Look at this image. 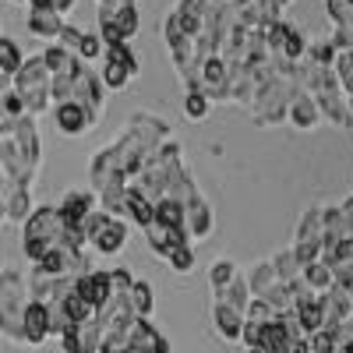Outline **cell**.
<instances>
[{
    "mask_svg": "<svg viewBox=\"0 0 353 353\" xmlns=\"http://www.w3.org/2000/svg\"><path fill=\"white\" fill-rule=\"evenodd\" d=\"M64 244V219L57 209H39L36 216L25 219V254L39 261L50 248Z\"/></svg>",
    "mask_w": 353,
    "mask_h": 353,
    "instance_id": "cell-1",
    "label": "cell"
},
{
    "mask_svg": "<svg viewBox=\"0 0 353 353\" xmlns=\"http://www.w3.org/2000/svg\"><path fill=\"white\" fill-rule=\"evenodd\" d=\"M128 346H131V353H170L166 336L152 325L149 318H134L128 325Z\"/></svg>",
    "mask_w": 353,
    "mask_h": 353,
    "instance_id": "cell-2",
    "label": "cell"
},
{
    "mask_svg": "<svg viewBox=\"0 0 353 353\" xmlns=\"http://www.w3.org/2000/svg\"><path fill=\"white\" fill-rule=\"evenodd\" d=\"M99 339H103V329L92 321H81V325H71L61 332V350L64 353H99Z\"/></svg>",
    "mask_w": 353,
    "mask_h": 353,
    "instance_id": "cell-3",
    "label": "cell"
},
{
    "mask_svg": "<svg viewBox=\"0 0 353 353\" xmlns=\"http://www.w3.org/2000/svg\"><path fill=\"white\" fill-rule=\"evenodd\" d=\"M21 332H25V346H43L50 339V311L39 301H28L21 311Z\"/></svg>",
    "mask_w": 353,
    "mask_h": 353,
    "instance_id": "cell-4",
    "label": "cell"
},
{
    "mask_svg": "<svg viewBox=\"0 0 353 353\" xmlns=\"http://www.w3.org/2000/svg\"><path fill=\"white\" fill-rule=\"evenodd\" d=\"M88 244H92L99 254H117L124 244H128V226L121 223V219H113V216H106L92 233H88Z\"/></svg>",
    "mask_w": 353,
    "mask_h": 353,
    "instance_id": "cell-5",
    "label": "cell"
},
{
    "mask_svg": "<svg viewBox=\"0 0 353 353\" xmlns=\"http://www.w3.org/2000/svg\"><path fill=\"white\" fill-rule=\"evenodd\" d=\"M71 290L78 293V297L85 304H92L96 311L110 301V272H88V276H78L71 283Z\"/></svg>",
    "mask_w": 353,
    "mask_h": 353,
    "instance_id": "cell-6",
    "label": "cell"
},
{
    "mask_svg": "<svg viewBox=\"0 0 353 353\" xmlns=\"http://www.w3.org/2000/svg\"><path fill=\"white\" fill-rule=\"evenodd\" d=\"M184 233H191V237H198V241H205V237L212 233L209 205H205V201L198 198V191L184 198Z\"/></svg>",
    "mask_w": 353,
    "mask_h": 353,
    "instance_id": "cell-7",
    "label": "cell"
},
{
    "mask_svg": "<svg viewBox=\"0 0 353 353\" xmlns=\"http://www.w3.org/2000/svg\"><path fill=\"white\" fill-rule=\"evenodd\" d=\"M286 121H290L293 128H301V131L318 128V121H321V110H318L314 96H311V92H297V96H293V99L286 103Z\"/></svg>",
    "mask_w": 353,
    "mask_h": 353,
    "instance_id": "cell-8",
    "label": "cell"
},
{
    "mask_svg": "<svg viewBox=\"0 0 353 353\" xmlns=\"http://www.w3.org/2000/svg\"><path fill=\"white\" fill-rule=\"evenodd\" d=\"M212 325H216L219 339H226V343H241L244 311H237V307H230V304L216 301V307H212Z\"/></svg>",
    "mask_w": 353,
    "mask_h": 353,
    "instance_id": "cell-9",
    "label": "cell"
},
{
    "mask_svg": "<svg viewBox=\"0 0 353 353\" xmlns=\"http://www.w3.org/2000/svg\"><path fill=\"white\" fill-rule=\"evenodd\" d=\"M88 124H92V117L85 113V106H78L74 99L57 103V128H61L64 134H81Z\"/></svg>",
    "mask_w": 353,
    "mask_h": 353,
    "instance_id": "cell-10",
    "label": "cell"
},
{
    "mask_svg": "<svg viewBox=\"0 0 353 353\" xmlns=\"http://www.w3.org/2000/svg\"><path fill=\"white\" fill-rule=\"evenodd\" d=\"M92 194L88 191H71L61 205H57V212H61V219H64V226H78L88 212H92Z\"/></svg>",
    "mask_w": 353,
    "mask_h": 353,
    "instance_id": "cell-11",
    "label": "cell"
},
{
    "mask_svg": "<svg viewBox=\"0 0 353 353\" xmlns=\"http://www.w3.org/2000/svg\"><path fill=\"white\" fill-rule=\"evenodd\" d=\"M28 28H32L36 36H43V39H57L61 28H64V21H61V14H57L53 8H32L28 11Z\"/></svg>",
    "mask_w": 353,
    "mask_h": 353,
    "instance_id": "cell-12",
    "label": "cell"
},
{
    "mask_svg": "<svg viewBox=\"0 0 353 353\" xmlns=\"http://www.w3.org/2000/svg\"><path fill=\"white\" fill-rule=\"evenodd\" d=\"M301 283L311 293H318V297H321V293L332 290V269H329L325 261H311V265H304V269H301Z\"/></svg>",
    "mask_w": 353,
    "mask_h": 353,
    "instance_id": "cell-13",
    "label": "cell"
},
{
    "mask_svg": "<svg viewBox=\"0 0 353 353\" xmlns=\"http://www.w3.org/2000/svg\"><path fill=\"white\" fill-rule=\"evenodd\" d=\"M244 279H248L251 297H265V293H269V290L279 283V279H276V269H272V261H258Z\"/></svg>",
    "mask_w": 353,
    "mask_h": 353,
    "instance_id": "cell-14",
    "label": "cell"
},
{
    "mask_svg": "<svg viewBox=\"0 0 353 353\" xmlns=\"http://www.w3.org/2000/svg\"><path fill=\"white\" fill-rule=\"evenodd\" d=\"M128 304H131L134 318H149L152 314V286L145 279H134L131 290H128Z\"/></svg>",
    "mask_w": 353,
    "mask_h": 353,
    "instance_id": "cell-15",
    "label": "cell"
},
{
    "mask_svg": "<svg viewBox=\"0 0 353 353\" xmlns=\"http://www.w3.org/2000/svg\"><path fill=\"white\" fill-rule=\"evenodd\" d=\"M216 301H223V304H230V307H237V311H244L248 307V301H251V290H248V279L244 276H233L230 279V286L219 293Z\"/></svg>",
    "mask_w": 353,
    "mask_h": 353,
    "instance_id": "cell-16",
    "label": "cell"
},
{
    "mask_svg": "<svg viewBox=\"0 0 353 353\" xmlns=\"http://www.w3.org/2000/svg\"><path fill=\"white\" fill-rule=\"evenodd\" d=\"M321 209H314V212H304V219H301V226H297V244H321Z\"/></svg>",
    "mask_w": 353,
    "mask_h": 353,
    "instance_id": "cell-17",
    "label": "cell"
},
{
    "mask_svg": "<svg viewBox=\"0 0 353 353\" xmlns=\"http://www.w3.org/2000/svg\"><path fill=\"white\" fill-rule=\"evenodd\" d=\"M272 261V269H276V279L279 283H293L301 276V265H297V258H293V248L290 251H279L276 258H269Z\"/></svg>",
    "mask_w": 353,
    "mask_h": 353,
    "instance_id": "cell-18",
    "label": "cell"
},
{
    "mask_svg": "<svg viewBox=\"0 0 353 353\" xmlns=\"http://www.w3.org/2000/svg\"><path fill=\"white\" fill-rule=\"evenodd\" d=\"M25 64V57L18 50L14 39H0V74H18V68Z\"/></svg>",
    "mask_w": 353,
    "mask_h": 353,
    "instance_id": "cell-19",
    "label": "cell"
},
{
    "mask_svg": "<svg viewBox=\"0 0 353 353\" xmlns=\"http://www.w3.org/2000/svg\"><path fill=\"white\" fill-rule=\"evenodd\" d=\"M233 276H237V265L226 261V258H219V261L212 265V269H209V283H212V293H216V297L230 286V279H233Z\"/></svg>",
    "mask_w": 353,
    "mask_h": 353,
    "instance_id": "cell-20",
    "label": "cell"
},
{
    "mask_svg": "<svg viewBox=\"0 0 353 353\" xmlns=\"http://www.w3.org/2000/svg\"><path fill=\"white\" fill-rule=\"evenodd\" d=\"M106 61H110V64L128 68L131 74H138V68H141V64L134 61V53H131V46H128V43H110V46H106Z\"/></svg>",
    "mask_w": 353,
    "mask_h": 353,
    "instance_id": "cell-21",
    "label": "cell"
},
{
    "mask_svg": "<svg viewBox=\"0 0 353 353\" xmlns=\"http://www.w3.org/2000/svg\"><path fill=\"white\" fill-rule=\"evenodd\" d=\"M128 81H131V71H128V68L106 61V68H103V88H113V92H121V88H128Z\"/></svg>",
    "mask_w": 353,
    "mask_h": 353,
    "instance_id": "cell-22",
    "label": "cell"
},
{
    "mask_svg": "<svg viewBox=\"0 0 353 353\" xmlns=\"http://www.w3.org/2000/svg\"><path fill=\"white\" fill-rule=\"evenodd\" d=\"M276 318V311L265 304L261 297H251L248 301V307H244V321H251V325H265V321H272Z\"/></svg>",
    "mask_w": 353,
    "mask_h": 353,
    "instance_id": "cell-23",
    "label": "cell"
},
{
    "mask_svg": "<svg viewBox=\"0 0 353 353\" xmlns=\"http://www.w3.org/2000/svg\"><path fill=\"white\" fill-rule=\"evenodd\" d=\"M184 113H188V121H205V117H209V99H205V92L191 88L188 99H184Z\"/></svg>",
    "mask_w": 353,
    "mask_h": 353,
    "instance_id": "cell-24",
    "label": "cell"
},
{
    "mask_svg": "<svg viewBox=\"0 0 353 353\" xmlns=\"http://www.w3.org/2000/svg\"><path fill=\"white\" fill-rule=\"evenodd\" d=\"M304 36L297 32V28H290V32H286V39L279 43V53L286 57V61H301V57H304Z\"/></svg>",
    "mask_w": 353,
    "mask_h": 353,
    "instance_id": "cell-25",
    "label": "cell"
},
{
    "mask_svg": "<svg viewBox=\"0 0 353 353\" xmlns=\"http://www.w3.org/2000/svg\"><path fill=\"white\" fill-rule=\"evenodd\" d=\"M325 11L336 25H350L353 18V0H325Z\"/></svg>",
    "mask_w": 353,
    "mask_h": 353,
    "instance_id": "cell-26",
    "label": "cell"
},
{
    "mask_svg": "<svg viewBox=\"0 0 353 353\" xmlns=\"http://www.w3.org/2000/svg\"><path fill=\"white\" fill-rule=\"evenodd\" d=\"M166 261H170V269H176V272H188L191 265H194V248H176V251H170L166 254Z\"/></svg>",
    "mask_w": 353,
    "mask_h": 353,
    "instance_id": "cell-27",
    "label": "cell"
},
{
    "mask_svg": "<svg viewBox=\"0 0 353 353\" xmlns=\"http://www.w3.org/2000/svg\"><path fill=\"white\" fill-rule=\"evenodd\" d=\"M99 53H103V43H99V36H85V32H81V43H78V50H74V57H78V61H96Z\"/></svg>",
    "mask_w": 353,
    "mask_h": 353,
    "instance_id": "cell-28",
    "label": "cell"
},
{
    "mask_svg": "<svg viewBox=\"0 0 353 353\" xmlns=\"http://www.w3.org/2000/svg\"><path fill=\"white\" fill-rule=\"evenodd\" d=\"M336 50H332V43H314L311 46V61H314V68H332L336 64Z\"/></svg>",
    "mask_w": 353,
    "mask_h": 353,
    "instance_id": "cell-29",
    "label": "cell"
},
{
    "mask_svg": "<svg viewBox=\"0 0 353 353\" xmlns=\"http://www.w3.org/2000/svg\"><path fill=\"white\" fill-rule=\"evenodd\" d=\"M329 43H332L336 53H339V50L350 53V50H353V28H350V25H336V36H332Z\"/></svg>",
    "mask_w": 353,
    "mask_h": 353,
    "instance_id": "cell-30",
    "label": "cell"
},
{
    "mask_svg": "<svg viewBox=\"0 0 353 353\" xmlns=\"http://www.w3.org/2000/svg\"><path fill=\"white\" fill-rule=\"evenodd\" d=\"M21 110H25L21 96H18V92H8V96H4V117H21Z\"/></svg>",
    "mask_w": 353,
    "mask_h": 353,
    "instance_id": "cell-31",
    "label": "cell"
},
{
    "mask_svg": "<svg viewBox=\"0 0 353 353\" xmlns=\"http://www.w3.org/2000/svg\"><path fill=\"white\" fill-rule=\"evenodd\" d=\"M50 8H53L57 14H61V18H64V14H68V11L74 8V0H50Z\"/></svg>",
    "mask_w": 353,
    "mask_h": 353,
    "instance_id": "cell-32",
    "label": "cell"
},
{
    "mask_svg": "<svg viewBox=\"0 0 353 353\" xmlns=\"http://www.w3.org/2000/svg\"><path fill=\"white\" fill-rule=\"evenodd\" d=\"M32 8H50V0H28Z\"/></svg>",
    "mask_w": 353,
    "mask_h": 353,
    "instance_id": "cell-33",
    "label": "cell"
},
{
    "mask_svg": "<svg viewBox=\"0 0 353 353\" xmlns=\"http://www.w3.org/2000/svg\"><path fill=\"white\" fill-rule=\"evenodd\" d=\"M0 198H4V166H0Z\"/></svg>",
    "mask_w": 353,
    "mask_h": 353,
    "instance_id": "cell-34",
    "label": "cell"
},
{
    "mask_svg": "<svg viewBox=\"0 0 353 353\" xmlns=\"http://www.w3.org/2000/svg\"><path fill=\"white\" fill-rule=\"evenodd\" d=\"M248 353H269V350H261V346H248Z\"/></svg>",
    "mask_w": 353,
    "mask_h": 353,
    "instance_id": "cell-35",
    "label": "cell"
},
{
    "mask_svg": "<svg viewBox=\"0 0 353 353\" xmlns=\"http://www.w3.org/2000/svg\"><path fill=\"white\" fill-rule=\"evenodd\" d=\"M0 223H4V205H0Z\"/></svg>",
    "mask_w": 353,
    "mask_h": 353,
    "instance_id": "cell-36",
    "label": "cell"
},
{
    "mask_svg": "<svg viewBox=\"0 0 353 353\" xmlns=\"http://www.w3.org/2000/svg\"><path fill=\"white\" fill-rule=\"evenodd\" d=\"M14 4H25V0H14Z\"/></svg>",
    "mask_w": 353,
    "mask_h": 353,
    "instance_id": "cell-37",
    "label": "cell"
}]
</instances>
